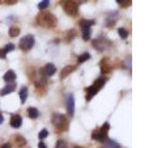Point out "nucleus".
<instances>
[{"label":"nucleus","mask_w":157,"mask_h":148,"mask_svg":"<svg viewBox=\"0 0 157 148\" xmlns=\"http://www.w3.org/2000/svg\"><path fill=\"white\" fill-rule=\"evenodd\" d=\"M118 34H119V37L123 38V39H126L127 37H128V32H127L126 29H123V28H121L119 30H118Z\"/></svg>","instance_id":"obj_25"},{"label":"nucleus","mask_w":157,"mask_h":148,"mask_svg":"<svg viewBox=\"0 0 157 148\" xmlns=\"http://www.w3.org/2000/svg\"><path fill=\"white\" fill-rule=\"evenodd\" d=\"M92 45H93V47H94L96 50L104 51V50H106V49L111 45V43H110V41H107L105 37H100V38H96L94 41L92 42Z\"/></svg>","instance_id":"obj_7"},{"label":"nucleus","mask_w":157,"mask_h":148,"mask_svg":"<svg viewBox=\"0 0 157 148\" xmlns=\"http://www.w3.org/2000/svg\"><path fill=\"white\" fill-rule=\"evenodd\" d=\"M88 59H90V54L89 53H84V54H81V55L77 58V63L80 64V63H84L85 60H88Z\"/></svg>","instance_id":"obj_21"},{"label":"nucleus","mask_w":157,"mask_h":148,"mask_svg":"<svg viewBox=\"0 0 157 148\" xmlns=\"http://www.w3.org/2000/svg\"><path fill=\"white\" fill-rule=\"evenodd\" d=\"M106 60H107V58L102 59V60H101V63H100L102 73H109V72H110V70H111V68H110V64H107V63H106Z\"/></svg>","instance_id":"obj_16"},{"label":"nucleus","mask_w":157,"mask_h":148,"mask_svg":"<svg viewBox=\"0 0 157 148\" xmlns=\"http://www.w3.org/2000/svg\"><path fill=\"white\" fill-rule=\"evenodd\" d=\"M117 3L119 4L122 8H128L131 6V0H117Z\"/></svg>","instance_id":"obj_24"},{"label":"nucleus","mask_w":157,"mask_h":148,"mask_svg":"<svg viewBox=\"0 0 157 148\" xmlns=\"http://www.w3.org/2000/svg\"><path fill=\"white\" fill-rule=\"evenodd\" d=\"M28 114L30 118H33V119H36V118L39 117V111L36 109V107H29L28 109Z\"/></svg>","instance_id":"obj_19"},{"label":"nucleus","mask_w":157,"mask_h":148,"mask_svg":"<svg viewBox=\"0 0 157 148\" xmlns=\"http://www.w3.org/2000/svg\"><path fill=\"white\" fill-rule=\"evenodd\" d=\"M34 42H36L34 37L32 34H28V36H25L21 41H20V49H21L22 51H29L34 46Z\"/></svg>","instance_id":"obj_6"},{"label":"nucleus","mask_w":157,"mask_h":148,"mask_svg":"<svg viewBox=\"0 0 157 148\" xmlns=\"http://www.w3.org/2000/svg\"><path fill=\"white\" fill-rule=\"evenodd\" d=\"M18 34H20V28H17V26H12V28H9V37L14 38V37H17Z\"/></svg>","instance_id":"obj_22"},{"label":"nucleus","mask_w":157,"mask_h":148,"mask_svg":"<svg viewBox=\"0 0 157 148\" xmlns=\"http://www.w3.org/2000/svg\"><path fill=\"white\" fill-rule=\"evenodd\" d=\"M75 66H67V67H64L62 70V73H60V79H66L68 75H70V73L72 72V71H75Z\"/></svg>","instance_id":"obj_15"},{"label":"nucleus","mask_w":157,"mask_h":148,"mask_svg":"<svg viewBox=\"0 0 157 148\" xmlns=\"http://www.w3.org/2000/svg\"><path fill=\"white\" fill-rule=\"evenodd\" d=\"M9 123H11V126L13 129H18V127H21V125H22V118L17 114H14L11 117V122Z\"/></svg>","instance_id":"obj_10"},{"label":"nucleus","mask_w":157,"mask_h":148,"mask_svg":"<svg viewBox=\"0 0 157 148\" xmlns=\"http://www.w3.org/2000/svg\"><path fill=\"white\" fill-rule=\"evenodd\" d=\"M55 148H68V146L64 140H58L55 144Z\"/></svg>","instance_id":"obj_27"},{"label":"nucleus","mask_w":157,"mask_h":148,"mask_svg":"<svg viewBox=\"0 0 157 148\" xmlns=\"http://www.w3.org/2000/svg\"><path fill=\"white\" fill-rule=\"evenodd\" d=\"M66 109H67V114L72 117L75 114V97L72 93H68L67 98H66Z\"/></svg>","instance_id":"obj_8"},{"label":"nucleus","mask_w":157,"mask_h":148,"mask_svg":"<svg viewBox=\"0 0 157 148\" xmlns=\"http://www.w3.org/2000/svg\"><path fill=\"white\" fill-rule=\"evenodd\" d=\"M4 81L6 83H13L14 80H16V72H14L13 70H9L6 72V75H4Z\"/></svg>","instance_id":"obj_11"},{"label":"nucleus","mask_w":157,"mask_h":148,"mask_svg":"<svg viewBox=\"0 0 157 148\" xmlns=\"http://www.w3.org/2000/svg\"><path fill=\"white\" fill-rule=\"evenodd\" d=\"M3 50L6 51V53L12 51V50H14V45H12V43H8V45H7L6 47H3Z\"/></svg>","instance_id":"obj_28"},{"label":"nucleus","mask_w":157,"mask_h":148,"mask_svg":"<svg viewBox=\"0 0 157 148\" xmlns=\"http://www.w3.org/2000/svg\"><path fill=\"white\" fill-rule=\"evenodd\" d=\"M14 144H16L17 148H24L26 146V139L21 135H16L14 136Z\"/></svg>","instance_id":"obj_12"},{"label":"nucleus","mask_w":157,"mask_h":148,"mask_svg":"<svg viewBox=\"0 0 157 148\" xmlns=\"http://www.w3.org/2000/svg\"><path fill=\"white\" fill-rule=\"evenodd\" d=\"M26 98H28V88L26 87H22L21 91H20V100H21V102L24 103V102L26 101Z\"/></svg>","instance_id":"obj_18"},{"label":"nucleus","mask_w":157,"mask_h":148,"mask_svg":"<svg viewBox=\"0 0 157 148\" xmlns=\"http://www.w3.org/2000/svg\"><path fill=\"white\" fill-rule=\"evenodd\" d=\"M6 58H7V53L3 49H0V59H6Z\"/></svg>","instance_id":"obj_29"},{"label":"nucleus","mask_w":157,"mask_h":148,"mask_svg":"<svg viewBox=\"0 0 157 148\" xmlns=\"http://www.w3.org/2000/svg\"><path fill=\"white\" fill-rule=\"evenodd\" d=\"M14 89H16V84H8V85H6V87H4L2 91H0V96H6V95H9V93L13 92Z\"/></svg>","instance_id":"obj_13"},{"label":"nucleus","mask_w":157,"mask_h":148,"mask_svg":"<svg viewBox=\"0 0 157 148\" xmlns=\"http://www.w3.org/2000/svg\"><path fill=\"white\" fill-rule=\"evenodd\" d=\"M60 6L64 9V12L71 17H75L78 12V6H77L76 0H62Z\"/></svg>","instance_id":"obj_4"},{"label":"nucleus","mask_w":157,"mask_h":148,"mask_svg":"<svg viewBox=\"0 0 157 148\" xmlns=\"http://www.w3.org/2000/svg\"><path fill=\"white\" fill-rule=\"evenodd\" d=\"M82 29V39L84 41H89L92 36V28H81Z\"/></svg>","instance_id":"obj_17"},{"label":"nucleus","mask_w":157,"mask_h":148,"mask_svg":"<svg viewBox=\"0 0 157 148\" xmlns=\"http://www.w3.org/2000/svg\"><path fill=\"white\" fill-rule=\"evenodd\" d=\"M55 72H56V68H55V66H54L52 63H47V64L45 66V68H43V75H45L46 77L52 76Z\"/></svg>","instance_id":"obj_9"},{"label":"nucleus","mask_w":157,"mask_h":148,"mask_svg":"<svg viewBox=\"0 0 157 148\" xmlns=\"http://www.w3.org/2000/svg\"><path fill=\"white\" fill-rule=\"evenodd\" d=\"M48 136V131L46 130V129H43V130H41V131H39V134H38V138H39V139H45V138H47Z\"/></svg>","instance_id":"obj_26"},{"label":"nucleus","mask_w":157,"mask_h":148,"mask_svg":"<svg viewBox=\"0 0 157 148\" xmlns=\"http://www.w3.org/2000/svg\"><path fill=\"white\" fill-rule=\"evenodd\" d=\"M3 2L6 3V4H9V6H12V4H16L18 0H3Z\"/></svg>","instance_id":"obj_30"},{"label":"nucleus","mask_w":157,"mask_h":148,"mask_svg":"<svg viewBox=\"0 0 157 148\" xmlns=\"http://www.w3.org/2000/svg\"><path fill=\"white\" fill-rule=\"evenodd\" d=\"M102 148H121V146L115 143L114 140L106 139L105 142H102Z\"/></svg>","instance_id":"obj_14"},{"label":"nucleus","mask_w":157,"mask_h":148,"mask_svg":"<svg viewBox=\"0 0 157 148\" xmlns=\"http://www.w3.org/2000/svg\"><path fill=\"white\" fill-rule=\"evenodd\" d=\"M2 148H11V146H9V144H3Z\"/></svg>","instance_id":"obj_32"},{"label":"nucleus","mask_w":157,"mask_h":148,"mask_svg":"<svg viewBox=\"0 0 157 148\" xmlns=\"http://www.w3.org/2000/svg\"><path fill=\"white\" fill-rule=\"evenodd\" d=\"M92 25H94V20H81L80 21L81 28H92Z\"/></svg>","instance_id":"obj_20"},{"label":"nucleus","mask_w":157,"mask_h":148,"mask_svg":"<svg viewBox=\"0 0 157 148\" xmlns=\"http://www.w3.org/2000/svg\"><path fill=\"white\" fill-rule=\"evenodd\" d=\"M38 148H47V146H46V144H45V143H43V142H39Z\"/></svg>","instance_id":"obj_31"},{"label":"nucleus","mask_w":157,"mask_h":148,"mask_svg":"<svg viewBox=\"0 0 157 148\" xmlns=\"http://www.w3.org/2000/svg\"><path fill=\"white\" fill-rule=\"evenodd\" d=\"M109 129H110V123L105 122L101 129H97L92 132V138L97 142H101V143L105 142L107 139V131H109Z\"/></svg>","instance_id":"obj_5"},{"label":"nucleus","mask_w":157,"mask_h":148,"mask_svg":"<svg viewBox=\"0 0 157 148\" xmlns=\"http://www.w3.org/2000/svg\"><path fill=\"white\" fill-rule=\"evenodd\" d=\"M107 81V79L106 77H100V79H97V80L93 83V85L92 87H89L86 89V101H90L93 97H94L97 93H98V91L100 89H102L104 88V85H105V83Z\"/></svg>","instance_id":"obj_2"},{"label":"nucleus","mask_w":157,"mask_h":148,"mask_svg":"<svg viewBox=\"0 0 157 148\" xmlns=\"http://www.w3.org/2000/svg\"><path fill=\"white\" fill-rule=\"evenodd\" d=\"M37 22L38 25H41L43 28H54L56 25V17L50 12L42 11L37 16Z\"/></svg>","instance_id":"obj_1"},{"label":"nucleus","mask_w":157,"mask_h":148,"mask_svg":"<svg viewBox=\"0 0 157 148\" xmlns=\"http://www.w3.org/2000/svg\"><path fill=\"white\" fill-rule=\"evenodd\" d=\"M73 148H82V147H73Z\"/></svg>","instance_id":"obj_34"},{"label":"nucleus","mask_w":157,"mask_h":148,"mask_svg":"<svg viewBox=\"0 0 157 148\" xmlns=\"http://www.w3.org/2000/svg\"><path fill=\"white\" fill-rule=\"evenodd\" d=\"M3 121H4V118H3V115H2V114H0V125L3 123Z\"/></svg>","instance_id":"obj_33"},{"label":"nucleus","mask_w":157,"mask_h":148,"mask_svg":"<svg viewBox=\"0 0 157 148\" xmlns=\"http://www.w3.org/2000/svg\"><path fill=\"white\" fill-rule=\"evenodd\" d=\"M48 6H50V0H42V2L38 4V9L39 11H43V9H47Z\"/></svg>","instance_id":"obj_23"},{"label":"nucleus","mask_w":157,"mask_h":148,"mask_svg":"<svg viewBox=\"0 0 157 148\" xmlns=\"http://www.w3.org/2000/svg\"><path fill=\"white\" fill-rule=\"evenodd\" d=\"M51 123L54 125V127L56 129V131H64L68 127V119L66 115L63 114H58V113H54L51 117Z\"/></svg>","instance_id":"obj_3"}]
</instances>
